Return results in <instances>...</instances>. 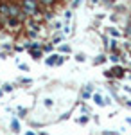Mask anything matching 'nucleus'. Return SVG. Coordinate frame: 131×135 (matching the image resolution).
Returning a JSON list of instances; mask_svg holds the SVG:
<instances>
[{
    "instance_id": "f03ea898",
    "label": "nucleus",
    "mask_w": 131,
    "mask_h": 135,
    "mask_svg": "<svg viewBox=\"0 0 131 135\" xmlns=\"http://www.w3.org/2000/svg\"><path fill=\"white\" fill-rule=\"evenodd\" d=\"M9 16H11V18H18L20 22L27 20V15H25V11L22 9V6L13 4V2H9Z\"/></svg>"
},
{
    "instance_id": "dca6fc26",
    "label": "nucleus",
    "mask_w": 131,
    "mask_h": 135,
    "mask_svg": "<svg viewBox=\"0 0 131 135\" xmlns=\"http://www.w3.org/2000/svg\"><path fill=\"white\" fill-rule=\"evenodd\" d=\"M6 20H7V18H4V16L0 15V23H6Z\"/></svg>"
},
{
    "instance_id": "f8f14e48",
    "label": "nucleus",
    "mask_w": 131,
    "mask_h": 135,
    "mask_svg": "<svg viewBox=\"0 0 131 135\" xmlns=\"http://www.w3.org/2000/svg\"><path fill=\"white\" fill-rule=\"evenodd\" d=\"M4 90H6V92H11V90H13V86H11V85H4Z\"/></svg>"
},
{
    "instance_id": "9d476101",
    "label": "nucleus",
    "mask_w": 131,
    "mask_h": 135,
    "mask_svg": "<svg viewBox=\"0 0 131 135\" xmlns=\"http://www.w3.org/2000/svg\"><path fill=\"white\" fill-rule=\"evenodd\" d=\"M110 60H111L113 63H117V61H119V54H111V58H110Z\"/></svg>"
},
{
    "instance_id": "0eeeda50",
    "label": "nucleus",
    "mask_w": 131,
    "mask_h": 135,
    "mask_svg": "<svg viewBox=\"0 0 131 135\" xmlns=\"http://www.w3.org/2000/svg\"><path fill=\"white\" fill-rule=\"evenodd\" d=\"M93 101H95V103H97V104H101V106H102V104H106V101L102 99L101 95H93Z\"/></svg>"
},
{
    "instance_id": "ddd939ff",
    "label": "nucleus",
    "mask_w": 131,
    "mask_h": 135,
    "mask_svg": "<svg viewBox=\"0 0 131 135\" xmlns=\"http://www.w3.org/2000/svg\"><path fill=\"white\" fill-rule=\"evenodd\" d=\"M102 61H104V56H99V58L95 60V63H102Z\"/></svg>"
},
{
    "instance_id": "6ab92c4d",
    "label": "nucleus",
    "mask_w": 131,
    "mask_h": 135,
    "mask_svg": "<svg viewBox=\"0 0 131 135\" xmlns=\"http://www.w3.org/2000/svg\"><path fill=\"white\" fill-rule=\"evenodd\" d=\"M27 135H34V133H27Z\"/></svg>"
},
{
    "instance_id": "6e6552de",
    "label": "nucleus",
    "mask_w": 131,
    "mask_h": 135,
    "mask_svg": "<svg viewBox=\"0 0 131 135\" xmlns=\"http://www.w3.org/2000/svg\"><path fill=\"white\" fill-rule=\"evenodd\" d=\"M11 128H13V132H18V128H20L18 121H13V123H11Z\"/></svg>"
},
{
    "instance_id": "9b49d317",
    "label": "nucleus",
    "mask_w": 131,
    "mask_h": 135,
    "mask_svg": "<svg viewBox=\"0 0 131 135\" xmlns=\"http://www.w3.org/2000/svg\"><path fill=\"white\" fill-rule=\"evenodd\" d=\"M61 52H70V47L68 45H61Z\"/></svg>"
},
{
    "instance_id": "f257e3e1",
    "label": "nucleus",
    "mask_w": 131,
    "mask_h": 135,
    "mask_svg": "<svg viewBox=\"0 0 131 135\" xmlns=\"http://www.w3.org/2000/svg\"><path fill=\"white\" fill-rule=\"evenodd\" d=\"M38 2H32V0H22V9L25 11L27 16H38L40 11H38Z\"/></svg>"
},
{
    "instance_id": "f3484780",
    "label": "nucleus",
    "mask_w": 131,
    "mask_h": 135,
    "mask_svg": "<svg viewBox=\"0 0 131 135\" xmlns=\"http://www.w3.org/2000/svg\"><path fill=\"white\" fill-rule=\"evenodd\" d=\"M128 34H129V36H131V25H129V29H128Z\"/></svg>"
},
{
    "instance_id": "2eb2a0df",
    "label": "nucleus",
    "mask_w": 131,
    "mask_h": 135,
    "mask_svg": "<svg viewBox=\"0 0 131 135\" xmlns=\"http://www.w3.org/2000/svg\"><path fill=\"white\" fill-rule=\"evenodd\" d=\"M77 61H84V56L83 54H77Z\"/></svg>"
},
{
    "instance_id": "20e7f679",
    "label": "nucleus",
    "mask_w": 131,
    "mask_h": 135,
    "mask_svg": "<svg viewBox=\"0 0 131 135\" xmlns=\"http://www.w3.org/2000/svg\"><path fill=\"white\" fill-rule=\"evenodd\" d=\"M6 23H7V25H9V27H18V25H20L22 22L18 20V18H11V16H9V18H7V20H6Z\"/></svg>"
},
{
    "instance_id": "39448f33",
    "label": "nucleus",
    "mask_w": 131,
    "mask_h": 135,
    "mask_svg": "<svg viewBox=\"0 0 131 135\" xmlns=\"http://www.w3.org/2000/svg\"><path fill=\"white\" fill-rule=\"evenodd\" d=\"M113 76H117V78H122V76H124V70H122V67H115V70H113Z\"/></svg>"
},
{
    "instance_id": "4468645a",
    "label": "nucleus",
    "mask_w": 131,
    "mask_h": 135,
    "mask_svg": "<svg viewBox=\"0 0 131 135\" xmlns=\"http://www.w3.org/2000/svg\"><path fill=\"white\" fill-rule=\"evenodd\" d=\"M110 47H111V51H115V47H117V42L113 40V42H111V45H110Z\"/></svg>"
},
{
    "instance_id": "7ed1b4c3",
    "label": "nucleus",
    "mask_w": 131,
    "mask_h": 135,
    "mask_svg": "<svg viewBox=\"0 0 131 135\" xmlns=\"http://www.w3.org/2000/svg\"><path fill=\"white\" fill-rule=\"evenodd\" d=\"M0 15L4 18H9V4H6V2L0 4Z\"/></svg>"
},
{
    "instance_id": "aec40b11",
    "label": "nucleus",
    "mask_w": 131,
    "mask_h": 135,
    "mask_svg": "<svg viewBox=\"0 0 131 135\" xmlns=\"http://www.w3.org/2000/svg\"><path fill=\"white\" fill-rule=\"evenodd\" d=\"M32 2H38V0H32Z\"/></svg>"
},
{
    "instance_id": "423d86ee",
    "label": "nucleus",
    "mask_w": 131,
    "mask_h": 135,
    "mask_svg": "<svg viewBox=\"0 0 131 135\" xmlns=\"http://www.w3.org/2000/svg\"><path fill=\"white\" fill-rule=\"evenodd\" d=\"M54 2H56V0H38V4H40V6H47V7L52 6Z\"/></svg>"
},
{
    "instance_id": "1a4fd4ad",
    "label": "nucleus",
    "mask_w": 131,
    "mask_h": 135,
    "mask_svg": "<svg viewBox=\"0 0 131 135\" xmlns=\"http://www.w3.org/2000/svg\"><path fill=\"white\" fill-rule=\"evenodd\" d=\"M31 54H32V56H34L36 60H38V58L41 56V51H31Z\"/></svg>"
},
{
    "instance_id": "a211bd4d",
    "label": "nucleus",
    "mask_w": 131,
    "mask_h": 135,
    "mask_svg": "<svg viewBox=\"0 0 131 135\" xmlns=\"http://www.w3.org/2000/svg\"><path fill=\"white\" fill-rule=\"evenodd\" d=\"M128 104H129V106H131V101H128Z\"/></svg>"
}]
</instances>
